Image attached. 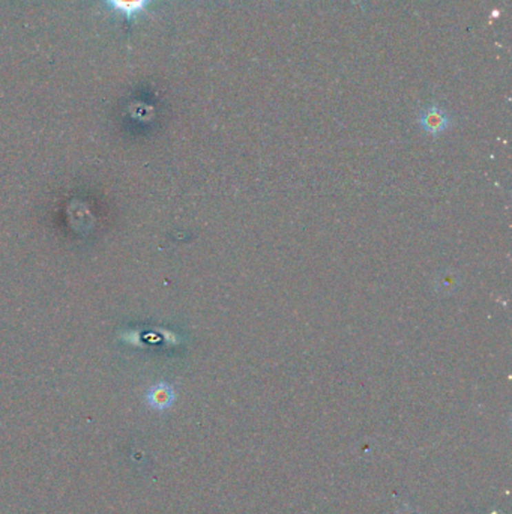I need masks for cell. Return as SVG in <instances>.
<instances>
[{"mask_svg": "<svg viewBox=\"0 0 512 514\" xmlns=\"http://www.w3.org/2000/svg\"><path fill=\"white\" fill-rule=\"evenodd\" d=\"M113 12L123 15L128 21L137 19V15L146 10L152 0H104Z\"/></svg>", "mask_w": 512, "mask_h": 514, "instance_id": "obj_3", "label": "cell"}, {"mask_svg": "<svg viewBox=\"0 0 512 514\" xmlns=\"http://www.w3.org/2000/svg\"><path fill=\"white\" fill-rule=\"evenodd\" d=\"M451 119L449 116L444 113L440 107L438 106H431L425 108V110L419 116V125L421 128L431 134V136H438V134L443 132L444 130L449 128Z\"/></svg>", "mask_w": 512, "mask_h": 514, "instance_id": "obj_1", "label": "cell"}, {"mask_svg": "<svg viewBox=\"0 0 512 514\" xmlns=\"http://www.w3.org/2000/svg\"><path fill=\"white\" fill-rule=\"evenodd\" d=\"M174 399H176V394H174L173 386L165 382H159L154 385L146 394L147 404L150 408H154L156 411L169 409L174 403Z\"/></svg>", "mask_w": 512, "mask_h": 514, "instance_id": "obj_2", "label": "cell"}]
</instances>
